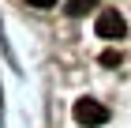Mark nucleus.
<instances>
[{"label": "nucleus", "mask_w": 131, "mask_h": 128, "mask_svg": "<svg viewBox=\"0 0 131 128\" xmlns=\"http://www.w3.org/2000/svg\"><path fill=\"white\" fill-rule=\"evenodd\" d=\"M71 113H75V121H79L82 128H97V124L109 121V109L101 106V102H94V98H79Z\"/></svg>", "instance_id": "1"}, {"label": "nucleus", "mask_w": 131, "mask_h": 128, "mask_svg": "<svg viewBox=\"0 0 131 128\" xmlns=\"http://www.w3.org/2000/svg\"><path fill=\"white\" fill-rule=\"evenodd\" d=\"M94 30H97V38H109V41H120L127 34V23H124L120 11H97V19H94Z\"/></svg>", "instance_id": "2"}, {"label": "nucleus", "mask_w": 131, "mask_h": 128, "mask_svg": "<svg viewBox=\"0 0 131 128\" xmlns=\"http://www.w3.org/2000/svg\"><path fill=\"white\" fill-rule=\"evenodd\" d=\"M101 64H105V68H112V64H120V53H116V49L101 53Z\"/></svg>", "instance_id": "4"}, {"label": "nucleus", "mask_w": 131, "mask_h": 128, "mask_svg": "<svg viewBox=\"0 0 131 128\" xmlns=\"http://www.w3.org/2000/svg\"><path fill=\"white\" fill-rule=\"evenodd\" d=\"M94 8H97V0H68V15H75V19L79 15H90Z\"/></svg>", "instance_id": "3"}, {"label": "nucleus", "mask_w": 131, "mask_h": 128, "mask_svg": "<svg viewBox=\"0 0 131 128\" xmlns=\"http://www.w3.org/2000/svg\"><path fill=\"white\" fill-rule=\"evenodd\" d=\"M34 8H52V4H56V0H30Z\"/></svg>", "instance_id": "5"}]
</instances>
